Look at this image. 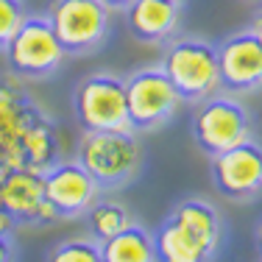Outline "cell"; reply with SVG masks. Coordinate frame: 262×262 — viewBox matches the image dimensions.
I'll use <instances>...</instances> for the list:
<instances>
[{"label": "cell", "instance_id": "cell-1", "mask_svg": "<svg viewBox=\"0 0 262 262\" xmlns=\"http://www.w3.org/2000/svg\"><path fill=\"white\" fill-rule=\"evenodd\" d=\"M221 234L217 209L201 198H187L151 234L157 262H212Z\"/></svg>", "mask_w": 262, "mask_h": 262}, {"label": "cell", "instance_id": "cell-2", "mask_svg": "<svg viewBox=\"0 0 262 262\" xmlns=\"http://www.w3.org/2000/svg\"><path fill=\"white\" fill-rule=\"evenodd\" d=\"M78 162L103 190L128 184L142 165V148L131 128L84 131L78 142Z\"/></svg>", "mask_w": 262, "mask_h": 262}, {"label": "cell", "instance_id": "cell-3", "mask_svg": "<svg viewBox=\"0 0 262 262\" xmlns=\"http://www.w3.org/2000/svg\"><path fill=\"white\" fill-rule=\"evenodd\" d=\"M162 70L184 103H201L204 98L215 95V90L221 86L217 51L212 42L201 36L173 39L162 59Z\"/></svg>", "mask_w": 262, "mask_h": 262}, {"label": "cell", "instance_id": "cell-4", "mask_svg": "<svg viewBox=\"0 0 262 262\" xmlns=\"http://www.w3.org/2000/svg\"><path fill=\"white\" fill-rule=\"evenodd\" d=\"M45 17L64 53L84 56L106 42L112 9L103 0H53Z\"/></svg>", "mask_w": 262, "mask_h": 262}, {"label": "cell", "instance_id": "cell-5", "mask_svg": "<svg viewBox=\"0 0 262 262\" xmlns=\"http://www.w3.org/2000/svg\"><path fill=\"white\" fill-rule=\"evenodd\" d=\"M9 70L17 78L39 81L53 76L64 61V48L59 45L45 14H28L23 26L14 31L9 45L3 48Z\"/></svg>", "mask_w": 262, "mask_h": 262}, {"label": "cell", "instance_id": "cell-6", "mask_svg": "<svg viewBox=\"0 0 262 262\" xmlns=\"http://www.w3.org/2000/svg\"><path fill=\"white\" fill-rule=\"evenodd\" d=\"M76 117L84 131H123L131 128L126 109V81L112 73H92L76 86Z\"/></svg>", "mask_w": 262, "mask_h": 262}, {"label": "cell", "instance_id": "cell-7", "mask_svg": "<svg viewBox=\"0 0 262 262\" xmlns=\"http://www.w3.org/2000/svg\"><path fill=\"white\" fill-rule=\"evenodd\" d=\"M179 92L162 67H142L126 78V109L131 131H157L179 112Z\"/></svg>", "mask_w": 262, "mask_h": 262}, {"label": "cell", "instance_id": "cell-8", "mask_svg": "<svg viewBox=\"0 0 262 262\" xmlns=\"http://www.w3.org/2000/svg\"><path fill=\"white\" fill-rule=\"evenodd\" d=\"M251 137V115L229 95H209L192 115V140L207 157L234 148Z\"/></svg>", "mask_w": 262, "mask_h": 262}, {"label": "cell", "instance_id": "cell-9", "mask_svg": "<svg viewBox=\"0 0 262 262\" xmlns=\"http://www.w3.org/2000/svg\"><path fill=\"white\" fill-rule=\"evenodd\" d=\"M212 184L226 201H254L262 195V142L251 137L212 157Z\"/></svg>", "mask_w": 262, "mask_h": 262}, {"label": "cell", "instance_id": "cell-10", "mask_svg": "<svg viewBox=\"0 0 262 262\" xmlns=\"http://www.w3.org/2000/svg\"><path fill=\"white\" fill-rule=\"evenodd\" d=\"M0 207L14 226H48L61 221L56 207L45 198L42 173L28 167H9L0 176Z\"/></svg>", "mask_w": 262, "mask_h": 262}, {"label": "cell", "instance_id": "cell-11", "mask_svg": "<svg viewBox=\"0 0 262 262\" xmlns=\"http://www.w3.org/2000/svg\"><path fill=\"white\" fill-rule=\"evenodd\" d=\"M42 117L48 112L14 81H0V162L6 167H20L23 142Z\"/></svg>", "mask_w": 262, "mask_h": 262}, {"label": "cell", "instance_id": "cell-12", "mask_svg": "<svg viewBox=\"0 0 262 262\" xmlns=\"http://www.w3.org/2000/svg\"><path fill=\"white\" fill-rule=\"evenodd\" d=\"M42 184H45V198L56 207L59 217H67V221L86 215V209L103 192V187L84 170L78 159L51 165L42 173Z\"/></svg>", "mask_w": 262, "mask_h": 262}, {"label": "cell", "instance_id": "cell-13", "mask_svg": "<svg viewBox=\"0 0 262 262\" xmlns=\"http://www.w3.org/2000/svg\"><path fill=\"white\" fill-rule=\"evenodd\" d=\"M217 51V78L229 92L262 90V42L251 28L226 36Z\"/></svg>", "mask_w": 262, "mask_h": 262}, {"label": "cell", "instance_id": "cell-14", "mask_svg": "<svg viewBox=\"0 0 262 262\" xmlns=\"http://www.w3.org/2000/svg\"><path fill=\"white\" fill-rule=\"evenodd\" d=\"M126 26L140 42H167L182 23V3L173 0H131L126 6Z\"/></svg>", "mask_w": 262, "mask_h": 262}, {"label": "cell", "instance_id": "cell-15", "mask_svg": "<svg viewBox=\"0 0 262 262\" xmlns=\"http://www.w3.org/2000/svg\"><path fill=\"white\" fill-rule=\"evenodd\" d=\"M101 259L103 262H157L154 237L142 226L131 223L123 232L101 240Z\"/></svg>", "mask_w": 262, "mask_h": 262}, {"label": "cell", "instance_id": "cell-16", "mask_svg": "<svg viewBox=\"0 0 262 262\" xmlns=\"http://www.w3.org/2000/svg\"><path fill=\"white\" fill-rule=\"evenodd\" d=\"M86 223H90V232L98 240H106V237L123 232L126 226H131V212L117 201H106V198H98L90 209H86Z\"/></svg>", "mask_w": 262, "mask_h": 262}, {"label": "cell", "instance_id": "cell-17", "mask_svg": "<svg viewBox=\"0 0 262 262\" xmlns=\"http://www.w3.org/2000/svg\"><path fill=\"white\" fill-rule=\"evenodd\" d=\"M48 262H103L101 259V243L95 240H64L48 254Z\"/></svg>", "mask_w": 262, "mask_h": 262}, {"label": "cell", "instance_id": "cell-18", "mask_svg": "<svg viewBox=\"0 0 262 262\" xmlns=\"http://www.w3.org/2000/svg\"><path fill=\"white\" fill-rule=\"evenodd\" d=\"M26 17H28V11L23 0H0V51L9 45V39L23 26Z\"/></svg>", "mask_w": 262, "mask_h": 262}, {"label": "cell", "instance_id": "cell-19", "mask_svg": "<svg viewBox=\"0 0 262 262\" xmlns=\"http://www.w3.org/2000/svg\"><path fill=\"white\" fill-rule=\"evenodd\" d=\"M0 262H17V246L11 234H0Z\"/></svg>", "mask_w": 262, "mask_h": 262}, {"label": "cell", "instance_id": "cell-20", "mask_svg": "<svg viewBox=\"0 0 262 262\" xmlns=\"http://www.w3.org/2000/svg\"><path fill=\"white\" fill-rule=\"evenodd\" d=\"M11 229H14V221H11V217L6 215V209L0 207V234H11Z\"/></svg>", "mask_w": 262, "mask_h": 262}, {"label": "cell", "instance_id": "cell-21", "mask_svg": "<svg viewBox=\"0 0 262 262\" xmlns=\"http://www.w3.org/2000/svg\"><path fill=\"white\" fill-rule=\"evenodd\" d=\"M251 34H254V36H257V39L262 42V9L257 11V17L251 20Z\"/></svg>", "mask_w": 262, "mask_h": 262}, {"label": "cell", "instance_id": "cell-22", "mask_svg": "<svg viewBox=\"0 0 262 262\" xmlns=\"http://www.w3.org/2000/svg\"><path fill=\"white\" fill-rule=\"evenodd\" d=\"M103 3L109 6V9H126L131 0H103Z\"/></svg>", "mask_w": 262, "mask_h": 262}, {"label": "cell", "instance_id": "cell-23", "mask_svg": "<svg viewBox=\"0 0 262 262\" xmlns=\"http://www.w3.org/2000/svg\"><path fill=\"white\" fill-rule=\"evenodd\" d=\"M257 248H259V257H262V223H259V229H257Z\"/></svg>", "mask_w": 262, "mask_h": 262}, {"label": "cell", "instance_id": "cell-24", "mask_svg": "<svg viewBox=\"0 0 262 262\" xmlns=\"http://www.w3.org/2000/svg\"><path fill=\"white\" fill-rule=\"evenodd\" d=\"M6 170H9V167H6V165H3V162H0V176H3V173H6Z\"/></svg>", "mask_w": 262, "mask_h": 262}, {"label": "cell", "instance_id": "cell-25", "mask_svg": "<svg viewBox=\"0 0 262 262\" xmlns=\"http://www.w3.org/2000/svg\"><path fill=\"white\" fill-rule=\"evenodd\" d=\"M173 3H184V0H173Z\"/></svg>", "mask_w": 262, "mask_h": 262}, {"label": "cell", "instance_id": "cell-26", "mask_svg": "<svg viewBox=\"0 0 262 262\" xmlns=\"http://www.w3.org/2000/svg\"><path fill=\"white\" fill-rule=\"evenodd\" d=\"M248 3H254V0H248Z\"/></svg>", "mask_w": 262, "mask_h": 262}]
</instances>
